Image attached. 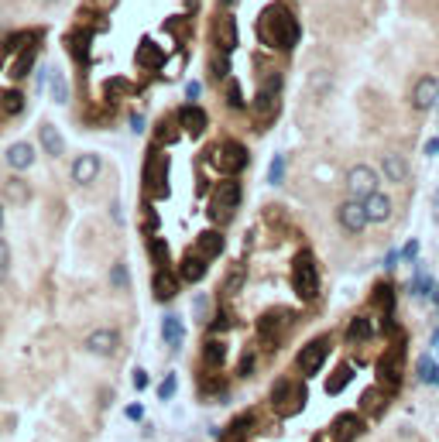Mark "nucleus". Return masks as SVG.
Listing matches in <instances>:
<instances>
[{
  "mask_svg": "<svg viewBox=\"0 0 439 442\" xmlns=\"http://www.w3.org/2000/svg\"><path fill=\"white\" fill-rule=\"evenodd\" d=\"M258 31H261V41H265V45H271V48H278V52L295 48V41H299V35H302L295 14H292L285 3H275V7H268V10L261 14Z\"/></svg>",
  "mask_w": 439,
  "mask_h": 442,
  "instance_id": "obj_1",
  "label": "nucleus"
},
{
  "mask_svg": "<svg viewBox=\"0 0 439 442\" xmlns=\"http://www.w3.org/2000/svg\"><path fill=\"white\" fill-rule=\"evenodd\" d=\"M295 291L302 298H316L320 295V271L313 264V254H302L295 261Z\"/></svg>",
  "mask_w": 439,
  "mask_h": 442,
  "instance_id": "obj_2",
  "label": "nucleus"
},
{
  "mask_svg": "<svg viewBox=\"0 0 439 442\" xmlns=\"http://www.w3.org/2000/svg\"><path fill=\"white\" fill-rule=\"evenodd\" d=\"M216 168L223 172V175H237L247 168V148L240 144V141H223L220 148H216Z\"/></svg>",
  "mask_w": 439,
  "mask_h": 442,
  "instance_id": "obj_3",
  "label": "nucleus"
},
{
  "mask_svg": "<svg viewBox=\"0 0 439 442\" xmlns=\"http://www.w3.org/2000/svg\"><path fill=\"white\" fill-rule=\"evenodd\" d=\"M336 220H340V227L347 230V234H364L367 230V209H364V199H350L340 202V209H336Z\"/></svg>",
  "mask_w": 439,
  "mask_h": 442,
  "instance_id": "obj_4",
  "label": "nucleus"
},
{
  "mask_svg": "<svg viewBox=\"0 0 439 442\" xmlns=\"http://www.w3.org/2000/svg\"><path fill=\"white\" fill-rule=\"evenodd\" d=\"M374 189H378V172H374L371 165H354V168L347 172V192H350L354 199H367Z\"/></svg>",
  "mask_w": 439,
  "mask_h": 442,
  "instance_id": "obj_5",
  "label": "nucleus"
},
{
  "mask_svg": "<svg viewBox=\"0 0 439 442\" xmlns=\"http://www.w3.org/2000/svg\"><path fill=\"white\" fill-rule=\"evenodd\" d=\"M278 89H281V76H271V79L261 86V93H258V100H254V107H251L258 121L275 117V107H278Z\"/></svg>",
  "mask_w": 439,
  "mask_h": 442,
  "instance_id": "obj_6",
  "label": "nucleus"
},
{
  "mask_svg": "<svg viewBox=\"0 0 439 442\" xmlns=\"http://www.w3.org/2000/svg\"><path fill=\"white\" fill-rule=\"evenodd\" d=\"M86 353H93V357H110L114 350L120 346V333L117 329H93L89 336H86Z\"/></svg>",
  "mask_w": 439,
  "mask_h": 442,
  "instance_id": "obj_7",
  "label": "nucleus"
},
{
  "mask_svg": "<svg viewBox=\"0 0 439 442\" xmlns=\"http://www.w3.org/2000/svg\"><path fill=\"white\" fill-rule=\"evenodd\" d=\"M326 357H329V343H326V340H313V343H306L302 353H299V370H302L306 377H313L322 363H326Z\"/></svg>",
  "mask_w": 439,
  "mask_h": 442,
  "instance_id": "obj_8",
  "label": "nucleus"
},
{
  "mask_svg": "<svg viewBox=\"0 0 439 442\" xmlns=\"http://www.w3.org/2000/svg\"><path fill=\"white\" fill-rule=\"evenodd\" d=\"M439 103V79L436 76H422L412 86V107L415 110H433Z\"/></svg>",
  "mask_w": 439,
  "mask_h": 442,
  "instance_id": "obj_9",
  "label": "nucleus"
},
{
  "mask_svg": "<svg viewBox=\"0 0 439 442\" xmlns=\"http://www.w3.org/2000/svg\"><path fill=\"white\" fill-rule=\"evenodd\" d=\"M179 127L189 134V137H200L202 130H206V123H209V117H206V110H202L200 103H186L182 110H179Z\"/></svg>",
  "mask_w": 439,
  "mask_h": 442,
  "instance_id": "obj_10",
  "label": "nucleus"
},
{
  "mask_svg": "<svg viewBox=\"0 0 439 442\" xmlns=\"http://www.w3.org/2000/svg\"><path fill=\"white\" fill-rule=\"evenodd\" d=\"M364 209H367V220H371V223H388V220H392V213H395L392 196H388V192H381V189H374V192L364 199Z\"/></svg>",
  "mask_w": 439,
  "mask_h": 442,
  "instance_id": "obj_11",
  "label": "nucleus"
},
{
  "mask_svg": "<svg viewBox=\"0 0 439 442\" xmlns=\"http://www.w3.org/2000/svg\"><path fill=\"white\" fill-rule=\"evenodd\" d=\"M100 168H103L100 155H80V158L73 161V182H76V185H89V182H96Z\"/></svg>",
  "mask_w": 439,
  "mask_h": 442,
  "instance_id": "obj_12",
  "label": "nucleus"
},
{
  "mask_svg": "<svg viewBox=\"0 0 439 442\" xmlns=\"http://www.w3.org/2000/svg\"><path fill=\"white\" fill-rule=\"evenodd\" d=\"M360 432H364V422H360L354 411L336 415V422H333V439H336V442H354Z\"/></svg>",
  "mask_w": 439,
  "mask_h": 442,
  "instance_id": "obj_13",
  "label": "nucleus"
},
{
  "mask_svg": "<svg viewBox=\"0 0 439 442\" xmlns=\"http://www.w3.org/2000/svg\"><path fill=\"white\" fill-rule=\"evenodd\" d=\"M381 172H385L388 182L401 185V182L408 178V161L401 158L399 151H385V155H381Z\"/></svg>",
  "mask_w": 439,
  "mask_h": 442,
  "instance_id": "obj_14",
  "label": "nucleus"
},
{
  "mask_svg": "<svg viewBox=\"0 0 439 442\" xmlns=\"http://www.w3.org/2000/svg\"><path fill=\"white\" fill-rule=\"evenodd\" d=\"M3 158H7V165H10L14 172H28V168L35 165V148H31L28 141H17V144H10V148H7V155H3Z\"/></svg>",
  "mask_w": 439,
  "mask_h": 442,
  "instance_id": "obj_15",
  "label": "nucleus"
},
{
  "mask_svg": "<svg viewBox=\"0 0 439 442\" xmlns=\"http://www.w3.org/2000/svg\"><path fill=\"white\" fill-rule=\"evenodd\" d=\"M38 137H41V151L48 155V158H59L62 151H66V141H62V134H59V127L55 123H41L38 127Z\"/></svg>",
  "mask_w": 439,
  "mask_h": 442,
  "instance_id": "obj_16",
  "label": "nucleus"
},
{
  "mask_svg": "<svg viewBox=\"0 0 439 442\" xmlns=\"http://www.w3.org/2000/svg\"><path fill=\"white\" fill-rule=\"evenodd\" d=\"M196 254H202L206 261H213V257H220L223 254V234H216V230H202L200 237H196Z\"/></svg>",
  "mask_w": 439,
  "mask_h": 442,
  "instance_id": "obj_17",
  "label": "nucleus"
},
{
  "mask_svg": "<svg viewBox=\"0 0 439 442\" xmlns=\"http://www.w3.org/2000/svg\"><path fill=\"white\" fill-rule=\"evenodd\" d=\"M206 264H209V261H206L202 254H189V257L182 261V268H179V278L189 282V284L202 282V278H206Z\"/></svg>",
  "mask_w": 439,
  "mask_h": 442,
  "instance_id": "obj_18",
  "label": "nucleus"
},
{
  "mask_svg": "<svg viewBox=\"0 0 439 442\" xmlns=\"http://www.w3.org/2000/svg\"><path fill=\"white\" fill-rule=\"evenodd\" d=\"M182 319L179 316H165V322H161V336H165V343L172 346V350H179L182 346Z\"/></svg>",
  "mask_w": 439,
  "mask_h": 442,
  "instance_id": "obj_19",
  "label": "nucleus"
},
{
  "mask_svg": "<svg viewBox=\"0 0 439 442\" xmlns=\"http://www.w3.org/2000/svg\"><path fill=\"white\" fill-rule=\"evenodd\" d=\"M3 196L10 202H17V206H24V202L31 199V185L21 182V178H7V182H3Z\"/></svg>",
  "mask_w": 439,
  "mask_h": 442,
  "instance_id": "obj_20",
  "label": "nucleus"
},
{
  "mask_svg": "<svg viewBox=\"0 0 439 442\" xmlns=\"http://www.w3.org/2000/svg\"><path fill=\"white\" fill-rule=\"evenodd\" d=\"M240 202V185L230 178V182H223L220 189H216V206H223V209H237Z\"/></svg>",
  "mask_w": 439,
  "mask_h": 442,
  "instance_id": "obj_21",
  "label": "nucleus"
},
{
  "mask_svg": "<svg viewBox=\"0 0 439 442\" xmlns=\"http://www.w3.org/2000/svg\"><path fill=\"white\" fill-rule=\"evenodd\" d=\"M175 291H179V282H175L168 271H158V275H155V298H158V302H168Z\"/></svg>",
  "mask_w": 439,
  "mask_h": 442,
  "instance_id": "obj_22",
  "label": "nucleus"
},
{
  "mask_svg": "<svg viewBox=\"0 0 439 442\" xmlns=\"http://www.w3.org/2000/svg\"><path fill=\"white\" fill-rule=\"evenodd\" d=\"M137 62H141L144 69H158V66H161V52L155 48V41H151V38L141 41V48H137Z\"/></svg>",
  "mask_w": 439,
  "mask_h": 442,
  "instance_id": "obj_23",
  "label": "nucleus"
},
{
  "mask_svg": "<svg viewBox=\"0 0 439 442\" xmlns=\"http://www.w3.org/2000/svg\"><path fill=\"white\" fill-rule=\"evenodd\" d=\"M89 38H93L89 31H73V35L66 38V48H69V52H73V55H76L80 62H86V52H89Z\"/></svg>",
  "mask_w": 439,
  "mask_h": 442,
  "instance_id": "obj_24",
  "label": "nucleus"
},
{
  "mask_svg": "<svg viewBox=\"0 0 439 442\" xmlns=\"http://www.w3.org/2000/svg\"><path fill=\"white\" fill-rule=\"evenodd\" d=\"M399 377H401V350H395L388 360L381 363V381L385 384H399Z\"/></svg>",
  "mask_w": 439,
  "mask_h": 442,
  "instance_id": "obj_25",
  "label": "nucleus"
},
{
  "mask_svg": "<svg viewBox=\"0 0 439 442\" xmlns=\"http://www.w3.org/2000/svg\"><path fill=\"white\" fill-rule=\"evenodd\" d=\"M0 107H3V114H21L24 110V93L21 89H3Z\"/></svg>",
  "mask_w": 439,
  "mask_h": 442,
  "instance_id": "obj_26",
  "label": "nucleus"
},
{
  "mask_svg": "<svg viewBox=\"0 0 439 442\" xmlns=\"http://www.w3.org/2000/svg\"><path fill=\"white\" fill-rule=\"evenodd\" d=\"M347 340H350V343H367V340H374V326H371L367 319H354L350 322Z\"/></svg>",
  "mask_w": 439,
  "mask_h": 442,
  "instance_id": "obj_27",
  "label": "nucleus"
},
{
  "mask_svg": "<svg viewBox=\"0 0 439 442\" xmlns=\"http://www.w3.org/2000/svg\"><path fill=\"white\" fill-rule=\"evenodd\" d=\"M31 66H35V45H28V48L17 55V62H14V79H24V76L31 73Z\"/></svg>",
  "mask_w": 439,
  "mask_h": 442,
  "instance_id": "obj_28",
  "label": "nucleus"
},
{
  "mask_svg": "<svg viewBox=\"0 0 439 442\" xmlns=\"http://www.w3.org/2000/svg\"><path fill=\"white\" fill-rule=\"evenodd\" d=\"M52 96H55V103H69V86L62 79V73H52Z\"/></svg>",
  "mask_w": 439,
  "mask_h": 442,
  "instance_id": "obj_29",
  "label": "nucleus"
},
{
  "mask_svg": "<svg viewBox=\"0 0 439 442\" xmlns=\"http://www.w3.org/2000/svg\"><path fill=\"white\" fill-rule=\"evenodd\" d=\"M223 343H206V350H202V357H206V367H223Z\"/></svg>",
  "mask_w": 439,
  "mask_h": 442,
  "instance_id": "obj_30",
  "label": "nucleus"
},
{
  "mask_svg": "<svg viewBox=\"0 0 439 442\" xmlns=\"http://www.w3.org/2000/svg\"><path fill=\"white\" fill-rule=\"evenodd\" d=\"M347 381H350V367H340V374H336V377H333V381L326 384V391H329V395H340Z\"/></svg>",
  "mask_w": 439,
  "mask_h": 442,
  "instance_id": "obj_31",
  "label": "nucleus"
},
{
  "mask_svg": "<svg viewBox=\"0 0 439 442\" xmlns=\"http://www.w3.org/2000/svg\"><path fill=\"white\" fill-rule=\"evenodd\" d=\"M175 384H179V377H175V374H168V377L161 381V388H158L161 402H172V398H175Z\"/></svg>",
  "mask_w": 439,
  "mask_h": 442,
  "instance_id": "obj_32",
  "label": "nucleus"
},
{
  "mask_svg": "<svg viewBox=\"0 0 439 442\" xmlns=\"http://www.w3.org/2000/svg\"><path fill=\"white\" fill-rule=\"evenodd\" d=\"M281 178H285V158H281V155H275V161H271V172H268V182H271V185H281Z\"/></svg>",
  "mask_w": 439,
  "mask_h": 442,
  "instance_id": "obj_33",
  "label": "nucleus"
},
{
  "mask_svg": "<svg viewBox=\"0 0 439 442\" xmlns=\"http://www.w3.org/2000/svg\"><path fill=\"white\" fill-rule=\"evenodd\" d=\"M240 284H244V271H230V278L223 284V295H237Z\"/></svg>",
  "mask_w": 439,
  "mask_h": 442,
  "instance_id": "obj_34",
  "label": "nucleus"
},
{
  "mask_svg": "<svg viewBox=\"0 0 439 442\" xmlns=\"http://www.w3.org/2000/svg\"><path fill=\"white\" fill-rule=\"evenodd\" d=\"M110 282L117 284V288H127V282H131V278H127V268H124V264H114V271H110Z\"/></svg>",
  "mask_w": 439,
  "mask_h": 442,
  "instance_id": "obj_35",
  "label": "nucleus"
},
{
  "mask_svg": "<svg viewBox=\"0 0 439 442\" xmlns=\"http://www.w3.org/2000/svg\"><path fill=\"white\" fill-rule=\"evenodd\" d=\"M227 73H230V62H227V55H220V59L213 62V76H216V79H227Z\"/></svg>",
  "mask_w": 439,
  "mask_h": 442,
  "instance_id": "obj_36",
  "label": "nucleus"
},
{
  "mask_svg": "<svg viewBox=\"0 0 439 442\" xmlns=\"http://www.w3.org/2000/svg\"><path fill=\"white\" fill-rule=\"evenodd\" d=\"M7 268H10V247L0 241V278L7 275Z\"/></svg>",
  "mask_w": 439,
  "mask_h": 442,
  "instance_id": "obj_37",
  "label": "nucleus"
},
{
  "mask_svg": "<svg viewBox=\"0 0 439 442\" xmlns=\"http://www.w3.org/2000/svg\"><path fill=\"white\" fill-rule=\"evenodd\" d=\"M227 312H220V316H213V322H209V333H227Z\"/></svg>",
  "mask_w": 439,
  "mask_h": 442,
  "instance_id": "obj_38",
  "label": "nucleus"
},
{
  "mask_svg": "<svg viewBox=\"0 0 439 442\" xmlns=\"http://www.w3.org/2000/svg\"><path fill=\"white\" fill-rule=\"evenodd\" d=\"M200 96H202V86L200 82H189V86H186V103H196Z\"/></svg>",
  "mask_w": 439,
  "mask_h": 442,
  "instance_id": "obj_39",
  "label": "nucleus"
},
{
  "mask_svg": "<svg viewBox=\"0 0 439 442\" xmlns=\"http://www.w3.org/2000/svg\"><path fill=\"white\" fill-rule=\"evenodd\" d=\"M401 257H405V261H415V257H419V241L405 243V247H401Z\"/></svg>",
  "mask_w": 439,
  "mask_h": 442,
  "instance_id": "obj_40",
  "label": "nucleus"
},
{
  "mask_svg": "<svg viewBox=\"0 0 439 442\" xmlns=\"http://www.w3.org/2000/svg\"><path fill=\"white\" fill-rule=\"evenodd\" d=\"M254 367H258V360H254V353H244V360H240V374L247 377V374H254Z\"/></svg>",
  "mask_w": 439,
  "mask_h": 442,
  "instance_id": "obj_41",
  "label": "nucleus"
},
{
  "mask_svg": "<svg viewBox=\"0 0 439 442\" xmlns=\"http://www.w3.org/2000/svg\"><path fill=\"white\" fill-rule=\"evenodd\" d=\"M433 370H436V367H433V360H429V357L419 363V377H422V381H433Z\"/></svg>",
  "mask_w": 439,
  "mask_h": 442,
  "instance_id": "obj_42",
  "label": "nucleus"
},
{
  "mask_svg": "<svg viewBox=\"0 0 439 442\" xmlns=\"http://www.w3.org/2000/svg\"><path fill=\"white\" fill-rule=\"evenodd\" d=\"M134 388H137V391H144V388H148V374H144L141 367L134 370Z\"/></svg>",
  "mask_w": 439,
  "mask_h": 442,
  "instance_id": "obj_43",
  "label": "nucleus"
},
{
  "mask_svg": "<svg viewBox=\"0 0 439 442\" xmlns=\"http://www.w3.org/2000/svg\"><path fill=\"white\" fill-rule=\"evenodd\" d=\"M127 418H131V422H141V418H144V408H141V404H127Z\"/></svg>",
  "mask_w": 439,
  "mask_h": 442,
  "instance_id": "obj_44",
  "label": "nucleus"
},
{
  "mask_svg": "<svg viewBox=\"0 0 439 442\" xmlns=\"http://www.w3.org/2000/svg\"><path fill=\"white\" fill-rule=\"evenodd\" d=\"M230 107H244V100H240V86H237V82H230Z\"/></svg>",
  "mask_w": 439,
  "mask_h": 442,
  "instance_id": "obj_45",
  "label": "nucleus"
},
{
  "mask_svg": "<svg viewBox=\"0 0 439 442\" xmlns=\"http://www.w3.org/2000/svg\"><path fill=\"white\" fill-rule=\"evenodd\" d=\"M155 261H168V247H165V243H155Z\"/></svg>",
  "mask_w": 439,
  "mask_h": 442,
  "instance_id": "obj_46",
  "label": "nucleus"
},
{
  "mask_svg": "<svg viewBox=\"0 0 439 442\" xmlns=\"http://www.w3.org/2000/svg\"><path fill=\"white\" fill-rule=\"evenodd\" d=\"M131 130H137V134L144 130V117H141V114H134V117H131Z\"/></svg>",
  "mask_w": 439,
  "mask_h": 442,
  "instance_id": "obj_47",
  "label": "nucleus"
},
{
  "mask_svg": "<svg viewBox=\"0 0 439 442\" xmlns=\"http://www.w3.org/2000/svg\"><path fill=\"white\" fill-rule=\"evenodd\" d=\"M426 155H439V137H436V141H429V144H426Z\"/></svg>",
  "mask_w": 439,
  "mask_h": 442,
  "instance_id": "obj_48",
  "label": "nucleus"
},
{
  "mask_svg": "<svg viewBox=\"0 0 439 442\" xmlns=\"http://www.w3.org/2000/svg\"><path fill=\"white\" fill-rule=\"evenodd\" d=\"M433 384H436V388H439V370H433Z\"/></svg>",
  "mask_w": 439,
  "mask_h": 442,
  "instance_id": "obj_49",
  "label": "nucleus"
},
{
  "mask_svg": "<svg viewBox=\"0 0 439 442\" xmlns=\"http://www.w3.org/2000/svg\"><path fill=\"white\" fill-rule=\"evenodd\" d=\"M0 230H3V206H0Z\"/></svg>",
  "mask_w": 439,
  "mask_h": 442,
  "instance_id": "obj_50",
  "label": "nucleus"
},
{
  "mask_svg": "<svg viewBox=\"0 0 439 442\" xmlns=\"http://www.w3.org/2000/svg\"><path fill=\"white\" fill-rule=\"evenodd\" d=\"M45 3H55V0H45Z\"/></svg>",
  "mask_w": 439,
  "mask_h": 442,
  "instance_id": "obj_51",
  "label": "nucleus"
}]
</instances>
